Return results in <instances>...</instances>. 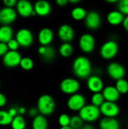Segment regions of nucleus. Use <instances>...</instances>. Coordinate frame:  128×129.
Here are the masks:
<instances>
[{
    "instance_id": "9d476101",
    "label": "nucleus",
    "mask_w": 128,
    "mask_h": 129,
    "mask_svg": "<svg viewBox=\"0 0 128 129\" xmlns=\"http://www.w3.org/2000/svg\"><path fill=\"white\" fill-rule=\"evenodd\" d=\"M21 55L17 51H8L2 57L3 64L8 68H14L20 65Z\"/></svg>"
},
{
    "instance_id": "bb28decb",
    "label": "nucleus",
    "mask_w": 128,
    "mask_h": 129,
    "mask_svg": "<svg viewBox=\"0 0 128 129\" xmlns=\"http://www.w3.org/2000/svg\"><path fill=\"white\" fill-rule=\"evenodd\" d=\"M55 57H56V51L54 48L51 45L46 46L45 52L41 55L42 59L45 61H52L54 60Z\"/></svg>"
},
{
    "instance_id": "412c9836",
    "label": "nucleus",
    "mask_w": 128,
    "mask_h": 129,
    "mask_svg": "<svg viewBox=\"0 0 128 129\" xmlns=\"http://www.w3.org/2000/svg\"><path fill=\"white\" fill-rule=\"evenodd\" d=\"M100 129H120V123L115 118L104 117L100 122Z\"/></svg>"
},
{
    "instance_id": "7ed1b4c3",
    "label": "nucleus",
    "mask_w": 128,
    "mask_h": 129,
    "mask_svg": "<svg viewBox=\"0 0 128 129\" xmlns=\"http://www.w3.org/2000/svg\"><path fill=\"white\" fill-rule=\"evenodd\" d=\"M101 113L100 107H97L93 104H86L79 112L78 116L84 122L88 123L96 122L100 116Z\"/></svg>"
},
{
    "instance_id": "9b49d317",
    "label": "nucleus",
    "mask_w": 128,
    "mask_h": 129,
    "mask_svg": "<svg viewBox=\"0 0 128 129\" xmlns=\"http://www.w3.org/2000/svg\"><path fill=\"white\" fill-rule=\"evenodd\" d=\"M100 113L105 117L115 118L120 113V108L116 103L105 101L100 107Z\"/></svg>"
},
{
    "instance_id": "e433bc0d",
    "label": "nucleus",
    "mask_w": 128,
    "mask_h": 129,
    "mask_svg": "<svg viewBox=\"0 0 128 129\" xmlns=\"http://www.w3.org/2000/svg\"><path fill=\"white\" fill-rule=\"evenodd\" d=\"M17 1L16 0H4L3 4L5 5V7L7 8H14L15 5H17Z\"/></svg>"
},
{
    "instance_id": "f704fd0d",
    "label": "nucleus",
    "mask_w": 128,
    "mask_h": 129,
    "mask_svg": "<svg viewBox=\"0 0 128 129\" xmlns=\"http://www.w3.org/2000/svg\"><path fill=\"white\" fill-rule=\"evenodd\" d=\"M7 45H8L9 51H17L20 47L18 42L16 40V39H14V38L7 43Z\"/></svg>"
},
{
    "instance_id": "39448f33",
    "label": "nucleus",
    "mask_w": 128,
    "mask_h": 129,
    "mask_svg": "<svg viewBox=\"0 0 128 129\" xmlns=\"http://www.w3.org/2000/svg\"><path fill=\"white\" fill-rule=\"evenodd\" d=\"M80 86L81 85L79 81L74 78H66L63 79L60 84V91L63 93L69 95L78 93L80 89Z\"/></svg>"
},
{
    "instance_id": "473e14b6",
    "label": "nucleus",
    "mask_w": 128,
    "mask_h": 129,
    "mask_svg": "<svg viewBox=\"0 0 128 129\" xmlns=\"http://www.w3.org/2000/svg\"><path fill=\"white\" fill-rule=\"evenodd\" d=\"M70 120H71V117L68 114L63 113L58 118V123L61 127H66V126H69Z\"/></svg>"
},
{
    "instance_id": "49530a36",
    "label": "nucleus",
    "mask_w": 128,
    "mask_h": 129,
    "mask_svg": "<svg viewBox=\"0 0 128 129\" xmlns=\"http://www.w3.org/2000/svg\"><path fill=\"white\" fill-rule=\"evenodd\" d=\"M107 2H109V3H115L117 2L116 0H107Z\"/></svg>"
},
{
    "instance_id": "a19ab883",
    "label": "nucleus",
    "mask_w": 128,
    "mask_h": 129,
    "mask_svg": "<svg viewBox=\"0 0 128 129\" xmlns=\"http://www.w3.org/2000/svg\"><path fill=\"white\" fill-rule=\"evenodd\" d=\"M56 3L59 5V6H65L68 3H69V1L68 0H57L56 1Z\"/></svg>"
},
{
    "instance_id": "aec40b11",
    "label": "nucleus",
    "mask_w": 128,
    "mask_h": 129,
    "mask_svg": "<svg viewBox=\"0 0 128 129\" xmlns=\"http://www.w3.org/2000/svg\"><path fill=\"white\" fill-rule=\"evenodd\" d=\"M124 17H125L122 13H121L118 10H115L110 11L107 14L106 20L109 24L112 26H118L123 23Z\"/></svg>"
},
{
    "instance_id": "393cba45",
    "label": "nucleus",
    "mask_w": 128,
    "mask_h": 129,
    "mask_svg": "<svg viewBox=\"0 0 128 129\" xmlns=\"http://www.w3.org/2000/svg\"><path fill=\"white\" fill-rule=\"evenodd\" d=\"M73 47L72 45L69 42H63L60 47H59V53L61 56L64 57H70L73 53Z\"/></svg>"
},
{
    "instance_id": "2eb2a0df",
    "label": "nucleus",
    "mask_w": 128,
    "mask_h": 129,
    "mask_svg": "<svg viewBox=\"0 0 128 129\" xmlns=\"http://www.w3.org/2000/svg\"><path fill=\"white\" fill-rule=\"evenodd\" d=\"M87 86L89 91L93 92V94L102 92L105 88L103 79L97 75H91L87 79Z\"/></svg>"
},
{
    "instance_id": "f8f14e48",
    "label": "nucleus",
    "mask_w": 128,
    "mask_h": 129,
    "mask_svg": "<svg viewBox=\"0 0 128 129\" xmlns=\"http://www.w3.org/2000/svg\"><path fill=\"white\" fill-rule=\"evenodd\" d=\"M102 23L100 14L96 11H91L88 12V14L84 19L85 26L89 29H97Z\"/></svg>"
},
{
    "instance_id": "a878e982",
    "label": "nucleus",
    "mask_w": 128,
    "mask_h": 129,
    "mask_svg": "<svg viewBox=\"0 0 128 129\" xmlns=\"http://www.w3.org/2000/svg\"><path fill=\"white\" fill-rule=\"evenodd\" d=\"M12 129H25L26 128V121L22 116H17L13 119L11 124Z\"/></svg>"
},
{
    "instance_id": "1a4fd4ad",
    "label": "nucleus",
    "mask_w": 128,
    "mask_h": 129,
    "mask_svg": "<svg viewBox=\"0 0 128 129\" xmlns=\"http://www.w3.org/2000/svg\"><path fill=\"white\" fill-rule=\"evenodd\" d=\"M107 73L109 77L114 80H119L124 79L125 76V68L123 65L117 62H112L107 66Z\"/></svg>"
},
{
    "instance_id": "c756f323",
    "label": "nucleus",
    "mask_w": 128,
    "mask_h": 129,
    "mask_svg": "<svg viewBox=\"0 0 128 129\" xmlns=\"http://www.w3.org/2000/svg\"><path fill=\"white\" fill-rule=\"evenodd\" d=\"M91 100V104H93L97 107H100L102 106V104L106 101L102 92L94 93Z\"/></svg>"
},
{
    "instance_id": "5701e85b",
    "label": "nucleus",
    "mask_w": 128,
    "mask_h": 129,
    "mask_svg": "<svg viewBox=\"0 0 128 129\" xmlns=\"http://www.w3.org/2000/svg\"><path fill=\"white\" fill-rule=\"evenodd\" d=\"M48 122L46 117L43 115H38L33 118L32 122V129H48Z\"/></svg>"
},
{
    "instance_id": "423d86ee",
    "label": "nucleus",
    "mask_w": 128,
    "mask_h": 129,
    "mask_svg": "<svg viewBox=\"0 0 128 129\" xmlns=\"http://www.w3.org/2000/svg\"><path fill=\"white\" fill-rule=\"evenodd\" d=\"M78 45L83 52L91 53L94 50L96 46L95 38L91 33H84L79 38Z\"/></svg>"
},
{
    "instance_id": "09e8293b",
    "label": "nucleus",
    "mask_w": 128,
    "mask_h": 129,
    "mask_svg": "<svg viewBox=\"0 0 128 129\" xmlns=\"http://www.w3.org/2000/svg\"><path fill=\"white\" fill-rule=\"evenodd\" d=\"M127 129H128V125H127Z\"/></svg>"
},
{
    "instance_id": "20e7f679",
    "label": "nucleus",
    "mask_w": 128,
    "mask_h": 129,
    "mask_svg": "<svg viewBox=\"0 0 128 129\" xmlns=\"http://www.w3.org/2000/svg\"><path fill=\"white\" fill-rule=\"evenodd\" d=\"M118 49V45L115 41L109 40L101 46L100 54L105 60H111L117 55Z\"/></svg>"
},
{
    "instance_id": "6ab92c4d",
    "label": "nucleus",
    "mask_w": 128,
    "mask_h": 129,
    "mask_svg": "<svg viewBox=\"0 0 128 129\" xmlns=\"http://www.w3.org/2000/svg\"><path fill=\"white\" fill-rule=\"evenodd\" d=\"M102 94L105 98L106 101L115 103L120 98V93L115 88V86L109 85L103 88Z\"/></svg>"
},
{
    "instance_id": "c9c22d12",
    "label": "nucleus",
    "mask_w": 128,
    "mask_h": 129,
    "mask_svg": "<svg viewBox=\"0 0 128 129\" xmlns=\"http://www.w3.org/2000/svg\"><path fill=\"white\" fill-rule=\"evenodd\" d=\"M9 51L8 45L6 43H2L0 42V57H4L5 55V54Z\"/></svg>"
},
{
    "instance_id": "f3484780",
    "label": "nucleus",
    "mask_w": 128,
    "mask_h": 129,
    "mask_svg": "<svg viewBox=\"0 0 128 129\" xmlns=\"http://www.w3.org/2000/svg\"><path fill=\"white\" fill-rule=\"evenodd\" d=\"M54 39L53 30L50 28L45 27L42 28L38 34V42L42 46H48L52 42Z\"/></svg>"
},
{
    "instance_id": "f257e3e1",
    "label": "nucleus",
    "mask_w": 128,
    "mask_h": 129,
    "mask_svg": "<svg viewBox=\"0 0 128 129\" xmlns=\"http://www.w3.org/2000/svg\"><path fill=\"white\" fill-rule=\"evenodd\" d=\"M72 70L77 78L80 79H88L91 76V62L89 58L85 56H78L72 63Z\"/></svg>"
},
{
    "instance_id": "ddd939ff",
    "label": "nucleus",
    "mask_w": 128,
    "mask_h": 129,
    "mask_svg": "<svg viewBox=\"0 0 128 129\" xmlns=\"http://www.w3.org/2000/svg\"><path fill=\"white\" fill-rule=\"evenodd\" d=\"M17 12L12 8L4 7L0 9V23L9 26L17 19Z\"/></svg>"
},
{
    "instance_id": "a211bd4d",
    "label": "nucleus",
    "mask_w": 128,
    "mask_h": 129,
    "mask_svg": "<svg viewBox=\"0 0 128 129\" xmlns=\"http://www.w3.org/2000/svg\"><path fill=\"white\" fill-rule=\"evenodd\" d=\"M34 11L36 14L41 17L48 16L51 11V4L45 0H40L35 3L34 5Z\"/></svg>"
},
{
    "instance_id": "4be33fe9",
    "label": "nucleus",
    "mask_w": 128,
    "mask_h": 129,
    "mask_svg": "<svg viewBox=\"0 0 128 129\" xmlns=\"http://www.w3.org/2000/svg\"><path fill=\"white\" fill-rule=\"evenodd\" d=\"M14 32L10 26L3 25L0 26V42L8 43L13 39Z\"/></svg>"
},
{
    "instance_id": "b1692460",
    "label": "nucleus",
    "mask_w": 128,
    "mask_h": 129,
    "mask_svg": "<svg viewBox=\"0 0 128 129\" xmlns=\"http://www.w3.org/2000/svg\"><path fill=\"white\" fill-rule=\"evenodd\" d=\"M87 14H88L87 11L84 8L80 7V6L75 7L71 11V16L75 20H84Z\"/></svg>"
},
{
    "instance_id": "79ce46f5",
    "label": "nucleus",
    "mask_w": 128,
    "mask_h": 129,
    "mask_svg": "<svg viewBox=\"0 0 128 129\" xmlns=\"http://www.w3.org/2000/svg\"><path fill=\"white\" fill-rule=\"evenodd\" d=\"M122 24H123V26L125 29V30L128 32V16H125Z\"/></svg>"
},
{
    "instance_id": "ea45409f",
    "label": "nucleus",
    "mask_w": 128,
    "mask_h": 129,
    "mask_svg": "<svg viewBox=\"0 0 128 129\" xmlns=\"http://www.w3.org/2000/svg\"><path fill=\"white\" fill-rule=\"evenodd\" d=\"M6 102H7L6 97L2 93H0V107H4L6 104Z\"/></svg>"
},
{
    "instance_id": "de8ad7c7",
    "label": "nucleus",
    "mask_w": 128,
    "mask_h": 129,
    "mask_svg": "<svg viewBox=\"0 0 128 129\" xmlns=\"http://www.w3.org/2000/svg\"><path fill=\"white\" fill-rule=\"evenodd\" d=\"M60 129H72L70 126H66V127H61Z\"/></svg>"
},
{
    "instance_id": "dca6fc26",
    "label": "nucleus",
    "mask_w": 128,
    "mask_h": 129,
    "mask_svg": "<svg viewBox=\"0 0 128 129\" xmlns=\"http://www.w3.org/2000/svg\"><path fill=\"white\" fill-rule=\"evenodd\" d=\"M17 12L23 17H29L32 16L34 12V5L27 0L18 1L16 5Z\"/></svg>"
},
{
    "instance_id": "f03ea898",
    "label": "nucleus",
    "mask_w": 128,
    "mask_h": 129,
    "mask_svg": "<svg viewBox=\"0 0 128 129\" xmlns=\"http://www.w3.org/2000/svg\"><path fill=\"white\" fill-rule=\"evenodd\" d=\"M37 109L41 115H51L56 109V102L54 98L49 94L41 95L37 101Z\"/></svg>"
},
{
    "instance_id": "c85d7f7f",
    "label": "nucleus",
    "mask_w": 128,
    "mask_h": 129,
    "mask_svg": "<svg viewBox=\"0 0 128 129\" xmlns=\"http://www.w3.org/2000/svg\"><path fill=\"white\" fill-rule=\"evenodd\" d=\"M13 117L9 114L8 111L0 110V125H8L11 124Z\"/></svg>"
},
{
    "instance_id": "a18cd8bd",
    "label": "nucleus",
    "mask_w": 128,
    "mask_h": 129,
    "mask_svg": "<svg viewBox=\"0 0 128 129\" xmlns=\"http://www.w3.org/2000/svg\"><path fill=\"white\" fill-rule=\"evenodd\" d=\"M79 2H80L79 0H69V2L72 4H76V3H78Z\"/></svg>"
},
{
    "instance_id": "c03bdc74",
    "label": "nucleus",
    "mask_w": 128,
    "mask_h": 129,
    "mask_svg": "<svg viewBox=\"0 0 128 129\" xmlns=\"http://www.w3.org/2000/svg\"><path fill=\"white\" fill-rule=\"evenodd\" d=\"M81 129H94V128L91 124H86V125H84V126L82 127Z\"/></svg>"
},
{
    "instance_id": "72a5a7b5",
    "label": "nucleus",
    "mask_w": 128,
    "mask_h": 129,
    "mask_svg": "<svg viewBox=\"0 0 128 129\" xmlns=\"http://www.w3.org/2000/svg\"><path fill=\"white\" fill-rule=\"evenodd\" d=\"M118 9L124 15L128 16V0H121L118 2Z\"/></svg>"
},
{
    "instance_id": "58836bf2",
    "label": "nucleus",
    "mask_w": 128,
    "mask_h": 129,
    "mask_svg": "<svg viewBox=\"0 0 128 129\" xmlns=\"http://www.w3.org/2000/svg\"><path fill=\"white\" fill-rule=\"evenodd\" d=\"M8 113H9V114H10L13 118H14V117H16L17 116L19 115V114H18V109H17V108H15V107H11V108L8 110Z\"/></svg>"
},
{
    "instance_id": "4c0bfd02",
    "label": "nucleus",
    "mask_w": 128,
    "mask_h": 129,
    "mask_svg": "<svg viewBox=\"0 0 128 129\" xmlns=\"http://www.w3.org/2000/svg\"><path fill=\"white\" fill-rule=\"evenodd\" d=\"M39 112H38V109L37 108H35V107H32V108H30L29 110H28V114H29V116H31V117H33V118H35V116H37Z\"/></svg>"
},
{
    "instance_id": "4468645a",
    "label": "nucleus",
    "mask_w": 128,
    "mask_h": 129,
    "mask_svg": "<svg viewBox=\"0 0 128 129\" xmlns=\"http://www.w3.org/2000/svg\"><path fill=\"white\" fill-rule=\"evenodd\" d=\"M57 35L61 41L69 43V42H71L75 37V31L72 26L65 23L58 28Z\"/></svg>"
},
{
    "instance_id": "7c9ffc66",
    "label": "nucleus",
    "mask_w": 128,
    "mask_h": 129,
    "mask_svg": "<svg viewBox=\"0 0 128 129\" xmlns=\"http://www.w3.org/2000/svg\"><path fill=\"white\" fill-rule=\"evenodd\" d=\"M69 126L72 129H81L84 126V121L79 116H73L71 117Z\"/></svg>"
},
{
    "instance_id": "37998d69",
    "label": "nucleus",
    "mask_w": 128,
    "mask_h": 129,
    "mask_svg": "<svg viewBox=\"0 0 128 129\" xmlns=\"http://www.w3.org/2000/svg\"><path fill=\"white\" fill-rule=\"evenodd\" d=\"M26 113V109L25 107H19L18 108V114L20 116H22V115L25 114Z\"/></svg>"
},
{
    "instance_id": "cd10ccee",
    "label": "nucleus",
    "mask_w": 128,
    "mask_h": 129,
    "mask_svg": "<svg viewBox=\"0 0 128 129\" xmlns=\"http://www.w3.org/2000/svg\"><path fill=\"white\" fill-rule=\"evenodd\" d=\"M115 88L120 94H124L128 92V81L125 79H121L116 81Z\"/></svg>"
},
{
    "instance_id": "2f4dec72",
    "label": "nucleus",
    "mask_w": 128,
    "mask_h": 129,
    "mask_svg": "<svg viewBox=\"0 0 128 129\" xmlns=\"http://www.w3.org/2000/svg\"><path fill=\"white\" fill-rule=\"evenodd\" d=\"M20 67L24 70H30L34 67V62L32 59H31L30 57H22L20 63Z\"/></svg>"
},
{
    "instance_id": "0eeeda50",
    "label": "nucleus",
    "mask_w": 128,
    "mask_h": 129,
    "mask_svg": "<svg viewBox=\"0 0 128 129\" xmlns=\"http://www.w3.org/2000/svg\"><path fill=\"white\" fill-rule=\"evenodd\" d=\"M15 39L18 42L20 46L23 48H27L32 45L34 40L32 33L31 32V30L26 28L20 29L16 33Z\"/></svg>"
},
{
    "instance_id": "6e6552de",
    "label": "nucleus",
    "mask_w": 128,
    "mask_h": 129,
    "mask_svg": "<svg viewBox=\"0 0 128 129\" xmlns=\"http://www.w3.org/2000/svg\"><path fill=\"white\" fill-rule=\"evenodd\" d=\"M86 105L85 97L80 94L76 93L70 95L67 100V107L72 111H80Z\"/></svg>"
}]
</instances>
